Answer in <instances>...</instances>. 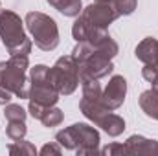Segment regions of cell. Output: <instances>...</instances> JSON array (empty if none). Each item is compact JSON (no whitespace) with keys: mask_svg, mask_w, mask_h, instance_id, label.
<instances>
[{"mask_svg":"<svg viewBox=\"0 0 158 156\" xmlns=\"http://www.w3.org/2000/svg\"><path fill=\"white\" fill-rule=\"evenodd\" d=\"M55 140L61 143V147L68 151H76L77 156L99 154V132L86 125V123H74L72 127H66L55 134Z\"/></svg>","mask_w":158,"mask_h":156,"instance_id":"6da1fadb","label":"cell"},{"mask_svg":"<svg viewBox=\"0 0 158 156\" xmlns=\"http://www.w3.org/2000/svg\"><path fill=\"white\" fill-rule=\"evenodd\" d=\"M0 39L9 55H30L33 46L24 31V22L9 9H0Z\"/></svg>","mask_w":158,"mask_h":156,"instance_id":"7a4b0ae2","label":"cell"},{"mask_svg":"<svg viewBox=\"0 0 158 156\" xmlns=\"http://www.w3.org/2000/svg\"><path fill=\"white\" fill-rule=\"evenodd\" d=\"M28 55H11L7 63H0V84L20 99H28Z\"/></svg>","mask_w":158,"mask_h":156,"instance_id":"3957f363","label":"cell"},{"mask_svg":"<svg viewBox=\"0 0 158 156\" xmlns=\"http://www.w3.org/2000/svg\"><path fill=\"white\" fill-rule=\"evenodd\" d=\"M26 26H28V31L31 33L35 46L44 50V51H52L59 46V28H57V22L40 13V11H30L24 18Z\"/></svg>","mask_w":158,"mask_h":156,"instance_id":"277c9868","label":"cell"},{"mask_svg":"<svg viewBox=\"0 0 158 156\" xmlns=\"http://www.w3.org/2000/svg\"><path fill=\"white\" fill-rule=\"evenodd\" d=\"M48 79L61 96H70L79 84V68L72 55H63L48 68Z\"/></svg>","mask_w":158,"mask_h":156,"instance_id":"5b68a950","label":"cell"},{"mask_svg":"<svg viewBox=\"0 0 158 156\" xmlns=\"http://www.w3.org/2000/svg\"><path fill=\"white\" fill-rule=\"evenodd\" d=\"M59 92L53 88V84L48 79V66L37 64L30 70V88H28V99L33 103H39L42 107H53L59 101Z\"/></svg>","mask_w":158,"mask_h":156,"instance_id":"8992f818","label":"cell"},{"mask_svg":"<svg viewBox=\"0 0 158 156\" xmlns=\"http://www.w3.org/2000/svg\"><path fill=\"white\" fill-rule=\"evenodd\" d=\"M81 15L90 22V24H94L96 28H103V30H107L116 18H118V11L114 9V6L110 4V2H94V4H90V6H86L83 11H81Z\"/></svg>","mask_w":158,"mask_h":156,"instance_id":"52a82bcc","label":"cell"},{"mask_svg":"<svg viewBox=\"0 0 158 156\" xmlns=\"http://www.w3.org/2000/svg\"><path fill=\"white\" fill-rule=\"evenodd\" d=\"M72 35L77 42H90V44H101L103 40L109 37L107 30L103 28H96L94 24H90L83 15H79L72 26Z\"/></svg>","mask_w":158,"mask_h":156,"instance_id":"ba28073f","label":"cell"},{"mask_svg":"<svg viewBox=\"0 0 158 156\" xmlns=\"http://www.w3.org/2000/svg\"><path fill=\"white\" fill-rule=\"evenodd\" d=\"M127 96V81L123 76H112L105 90L101 92V103L109 110H116L123 105Z\"/></svg>","mask_w":158,"mask_h":156,"instance_id":"9c48e42d","label":"cell"},{"mask_svg":"<svg viewBox=\"0 0 158 156\" xmlns=\"http://www.w3.org/2000/svg\"><path fill=\"white\" fill-rule=\"evenodd\" d=\"M79 109H81V112L85 114V117H88L94 125H98V127H101L103 123H105V119L109 117V114L112 112V110H109L103 103H101V97H98V99H94V97H81V101H79Z\"/></svg>","mask_w":158,"mask_h":156,"instance_id":"30bf717a","label":"cell"},{"mask_svg":"<svg viewBox=\"0 0 158 156\" xmlns=\"http://www.w3.org/2000/svg\"><path fill=\"white\" fill-rule=\"evenodd\" d=\"M127 154H158V140H149L145 136L140 134H132L127 138V142L123 143Z\"/></svg>","mask_w":158,"mask_h":156,"instance_id":"8fae6325","label":"cell"},{"mask_svg":"<svg viewBox=\"0 0 158 156\" xmlns=\"http://www.w3.org/2000/svg\"><path fill=\"white\" fill-rule=\"evenodd\" d=\"M134 55H136V59L142 61L143 64L158 66V39H155V37L143 39L138 46H136Z\"/></svg>","mask_w":158,"mask_h":156,"instance_id":"7c38bea8","label":"cell"},{"mask_svg":"<svg viewBox=\"0 0 158 156\" xmlns=\"http://www.w3.org/2000/svg\"><path fill=\"white\" fill-rule=\"evenodd\" d=\"M138 103H140V109L145 112V116H149L158 121V90L151 88V90L142 92Z\"/></svg>","mask_w":158,"mask_h":156,"instance_id":"4fadbf2b","label":"cell"},{"mask_svg":"<svg viewBox=\"0 0 158 156\" xmlns=\"http://www.w3.org/2000/svg\"><path fill=\"white\" fill-rule=\"evenodd\" d=\"M46 2L64 17H79L83 11L81 0H46Z\"/></svg>","mask_w":158,"mask_h":156,"instance_id":"5bb4252c","label":"cell"},{"mask_svg":"<svg viewBox=\"0 0 158 156\" xmlns=\"http://www.w3.org/2000/svg\"><path fill=\"white\" fill-rule=\"evenodd\" d=\"M101 129L109 134V136H112V138H116L119 136L123 130H125V121H123V117H119L118 114H109V117L105 119V123L101 125Z\"/></svg>","mask_w":158,"mask_h":156,"instance_id":"9a60e30c","label":"cell"},{"mask_svg":"<svg viewBox=\"0 0 158 156\" xmlns=\"http://www.w3.org/2000/svg\"><path fill=\"white\" fill-rule=\"evenodd\" d=\"M63 119H64V114H63V110H61V109L46 107V110L42 112V116H40L39 121L44 125V127H57V125H61V123H63Z\"/></svg>","mask_w":158,"mask_h":156,"instance_id":"2e32d148","label":"cell"},{"mask_svg":"<svg viewBox=\"0 0 158 156\" xmlns=\"http://www.w3.org/2000/svg\"><path fill=\"white\" fill-rule=\"evenodd\" d=\"M7 151H9V154L13 156H35L37 154V149H35V145H31L30 142H24V138L22 140H17L15 143H11L9 147H7Z\"/></svg>","mask_w":158,"mask_h":156,"instance_id":"e0dca14e","label":"cell"},{"mask_svg":"<svg viewBox=\"0 0 158 156\" xmlns=\"http://www.w3.org/2000/svg\"><path fill=\"white\" fill-rule=\"evenodd\" d=\"M26 132H28V127H26L24 121H9L7 127H6V134H7V138L13 140V142L22 140V138L26 136Z\"/></svg>","mask_w":158,"mask_h":156,"instance_id":"ac0fdd59","label":"cell"},{"mask_svg":"<svg viewBox=\"0 0 158 156\" xmlns=\"http://www.w3.org/2000/svg\"><path fill=\"white\" fill-rule=\"evenodd\" d=\"M4 116H6L7 121H26L28 112H26L20 105H11V103H7L6 109H4Z\"/></svg>","mask_w":158,"mask_h":156,"instance_id":"d6986e66","label":"cell"},{"mask_svg":"<svg viewBox=\"0 0 158 156\" xmlns=\"http://www.w3.org/2000/svg\"><path fill=\"white\" fill-rule=\"evenodd\" d=\"M110 4L114 6V9L118 11V15L121 17H127V15H132L136 6H138V0H110Z\"/></svg>","mask_w":158,"mask_h":156,"instance_id":"ffe728a7","label":"cell"},{"mask_svg":"<svg viewBox=\"0 0 158 156\" xmlns=\"http://www.w3.org/2000/svg\"><path fill=\"white\" fill-rule=\"evenodd\" d=\"M142 76L147 83H151V86L158 90V66H153V64H145L142 68Z\"/></svg>","mask_w":158,"mask_h":156,"instance_id":"44dd1931","label":"cell"},{"mask_svg":"<svg viewBox=\"0 0 158 156\" xmlns=\"http://www.w3.org/2000/svg\"><path fill=\"white\" fill-rule=\"evenodd\" d=\"M101 154L121 156V154H127V151H125V145H123V143H110V145H107L105 149H101Z\"/></svg>","mask_w":158,"mask_h":156,"instance_id":"7402d4cb","label":"cell"},{"mask_svg":"<svg viewBox=\"0 0 158 156\" xmlns=\"http://www.w3.org/2000/svg\"><path fill=\"white\" fill-rule=\"evenodd\" d=\"M42 156H48V154H55V156H59L61 153H63V149H61V143L59 142H53V143H46L42 149L39 151Z\"/></svg>","mask_w":158,"mask_h":156,"instance_id":"603a6c76","label":"cell"},{"mask_svg":"<svg viewBox=\"0 0 158 156\" xmlns=\"http://www.w3.org/2000/svg\"><path fill=\"white\" fill-rule=\"evenodd\" d=\"M11 99H13V94H11L7 88H4V86L0 84V105H7Z\"/></svg>","mask_w":158,"mask_h":156,"instance_id":"cb8c5ba5","label":"cell"},{"mask_svg":"<svg viewBox=\"0 0 158 156\" xmlns=\"http://www.w3.org/2000/svg\"><path fill=\"white\" fill-rule=\"evenodd\" d=\"M94 2H110V0H94Z\"/></svg>","mask_w":158,"mask_h":156,"instance_id":"d4e9b609","label":"cell"}]
</instances>
